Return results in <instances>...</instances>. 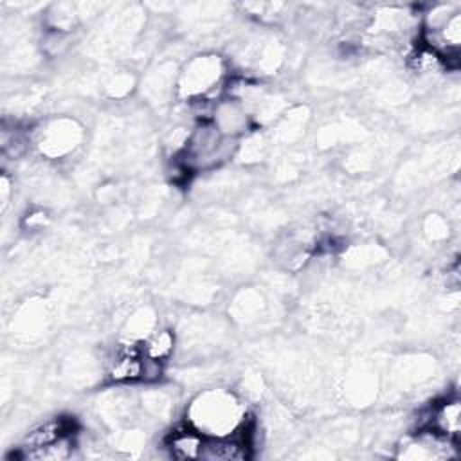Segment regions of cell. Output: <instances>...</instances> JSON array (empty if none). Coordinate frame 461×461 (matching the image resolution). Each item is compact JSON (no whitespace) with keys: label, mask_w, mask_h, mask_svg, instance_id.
<instances>
[{"label":"cell","mask_w":461,"mask_h":461,"mask_svg":"<svg viewBox=\"0 0 461 461\" xmlns=\"http://www.w3.org/2000/svg\"><path fill=\"white\" fill-rule=\"evenodd\" d=\"M448 232H450V223H448V220L443 214L430 212L423 220V236L430 243L445 241L448 238Z\"/></svg>","instance_id":"obj_17"},{"label":"cell","mask_w":461,"mask_h":461,"mask_svg":"<svg viewBox=\"0 0 461 461\" xmlns=\"http://www.w3.org/2000/svg\"><path fill=\"white\" fill-rule=\"evenodd\" d=\"M176 346H178V333L169 326L155 328L146 339L139 342L142 357L160 364H167L175 357Z\"/></svg>","instance_id":"obj_11"},{"label":"cell","mask_w":461,"mask_h":461,"mask_svg":"<svg viewBox=\"0 0 461 461\" xmlns=\"http://www.w3.org/2000/svg\"><path fill=\"white\" fill-rule=\"evenodd\" d=\"M221 135L230 139H241L252 131V117L247 106L230 95H221L214 106L209 119Z\"/></svg>","instance_id":"obj_7"},{"label":"cell","mask_w":461,"mask_h":461,"mask_svg":"<svg viewBox=\"0 0 461 461\" xmlns=\"http://www.w3.org/2000/svg\"><path fill=\"white\" fill-rule=\"evenodd\" d=\"M267 310V303L263 299V294L256 288H243L240 290L230 304V312L232 317L240 322L250 324L258 319H261V315Z\"/></svg>","instance_id":"obj_14"},{"label":"cell","mask_w":461,"mask_h":461,"mask_svg":"<svg viewBox=\"0 0 461 461\" xmlns=\"http://www.w3.org/2000/svg\"><path fill=\"white\" fill-rule=\"evenodd\" d=\"M238 144V139L221 135L211 121H200L189 130L184 148L173 160L187 175L211 173L236 157Z\"/></svg>","instance_id":"obj_2"},{"label":"cell","mask_w":461,"mask_h":461,"mask_svg":"<svg viewBox=\"0 0 461 461\" xmlns=\"http://www.w3.org/2000/svg\"><path fill=\"white\" fill-rule=\"evenodd\" d=\"M76 423L72 418H67V416H52V418H47V420H41L38 423H34L20 439L18 443V448L11 454V457H14L16 454L20 452H25V450H32V448H38V447H43L65 434H72L76 432Z\"/></svg>","instance_id":"obj_9"},{"label":"cell","mask_w":461,"mask_h":461,"mask_svg":"<svg viewBox=\"0 0 461 461\" xmlns=\"http://www.w3.org/2000/svg\"><path fill=\"white\" fill-rule=\"evenodd\" d=\"M227 61L216 52H200L187 58L178 68L175 95L184 103L218 101L225 95Z\"/></svg>","instance_id":"obj_3"},{"label":"cell","mask_w":461,"mask_h":461,"mask_svg":"<svg viewBox=\"0 0 461 461\" xmlns=\"http://www.w3.org/2000/svg\"><path fill=\"white\" fill-rule=\"evenodd\" d=\"M184 416L185 423L193 425L205 438L234 434L252 420L245 398L225 385L198 389L187 402Z\"/></svg>","instance_id":"obj_1"},{"label":"cell","mask_w":461,"mask_h":461,"mask_svg":"<svg viewBox=\"0 0 461 461\" xmlns=\"http://www.w3.org/2000/svg\"><path fill=\"white\" fill-rule=\"evenodd\" d=\"M416 429H430L457 441L461 436V400L457 396H445L434 402L423 412V420L416 421Z\"/></svg>","instance_id":"obj_8"},{"label":"cell","mask_w":461,"mask_h":461,"mask_svg":"<svg viewBox=\"0 0 461 461\" xmlns=\"http://www.w3.org/2000/svg\"><path fill=\"white\" fill-rule=\"evenodd\" d=\"M32 149L45 160H65L72 157L85 142L83 124L68 115L43 119L31 130Z\"/></svg>","instance_id":"obj_4"},{"label":"cell","mask_w":461,"mask_h":461,"mask_svg":"<svg viewBox=\"0 0 461 461\" xmlns=\"http://www.w3.org/2000/svg\"><path fill=\"white\" fill-rule=\"evenodd\" d=\"M394 456L411 461L452 459L457 456V441L430 429H414L398 441Z\"/></svg>","instance_id":"obj_5"},{"label":"cell","mask_w":461,"mask_h":461,"mask_svg":"<svg viewBox=\"0 0 461 461\" xmlns=\"http://www.w3.org/2000/svg\"><path fill=\"white\" fill-rule=\"evenodd\" d=\"M348 393L349 396H355V402L366 403L376 394V384L373 378V373H367L366 369H358L357 373L349 375L348 380Z\"/></svg>","instance_id":"obj_16"},{"label":"cell","mask_w":461,"mask_h":461,"mask_svg":"<svg viewBox=\"0 0 461 461\" xmlns=\"http://www.w3.org/2000/svg\"><path fill=\"white\" fill-rule=\"evenodd\" d=\"M155 328H158L157 313L149 306H140L131 312L124 322V335L128 340L140 342L146 339Z\"/></svg>","instance_id":"obj_15"},{"label":"cell","mask_w":461,"mask_h":461,"mask_svg":"<svg viewBox=\"0 0 461 461\" xmlns=\"http://www.w3.org/2000/svg\"><path fill=\"white\" fill-rule=\"evenodd\" d=\"M50 216L45 209H31L29 212H25L20 220V225L25 230H41L43 227H47Z\"/></svg>","instance_id":"obj_19"},{"label":"cell","mask_w":461,"mask_h":461,"mask_svg":"<svg viewBox=\"0 0 461 461\" xmlns=\"http://www.w3.org/2000/svg\"><path fill=\"white\" fill-rule=\"evenodd\" d=\"M77 448H79V443H77L76 432H72V434H65L43 447L20 452L14 457L22 459V461H67L76 456Z\"/></svg>","instance_id":"obj_12"},{"label":"cell","mask_w":461,"mask_h":461,"mask_svg":"<svg viewBox=\"0 0 461 461\" xmlns=\"http://www.w3.org/2000/svg\"><path fill=\"white\" fill-rule=\"evenodd\" d=\"M144 366H146V358L140 353L139 342L124 339L108 355L104 362V375L108 382L115 385L142 384Z\"/></svg>","instance_id":"obj_6"},{"label":"cell","mask_w":461,"mask_h":461,"mask_svg":"<svg viewBox=\"0 0 461 461\" xmlns=\"http://www.w3.org/2000/svg\"><path fill=\"white\" fill-rule=\"evenodd\" d=\"M205 436L189 423L173 427L162 439V450L173 459H200Z\"/></svg>","instance_id":"obj_10"},{"label":"cell","mask_w":461,"mask_h":461,"mask_svg":"<svg viewBox=\"0 0 461 461\" xmlns=\"http://www.w3.org/2000/svg\"><path fill=\"white\" fill-rule=\"evenodd\" d=\"M45 308L36 303H29L16 312L13 319V328L16 326V330H13V333H16V337L25 342L34 340L41 335L45 328Z\"/></svg>","instance_id":"obj_13"},{"label":"cell","mask_w":461,"mask_h":461,"mask_svg":"<svg viewBox=\"0 0 461 461\" xmlns=\"http://www.w3.org/2000/svg\"><path fill=\"white\" fill-rule=\"evenodd\" d=\"M133 86H135V79L130 72H115L106 83V92L110 97L121 99V97H126L133 90Z\"/></svg>","instance_id":"obj_18"}]
</instances>
